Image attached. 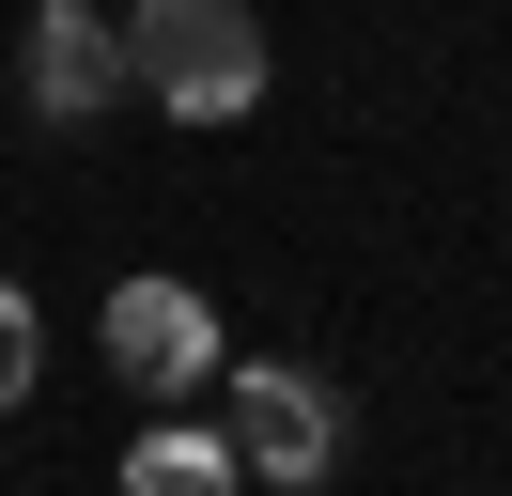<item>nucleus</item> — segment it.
Wrapping results in <instances>:
<instances>
[{"mask_svg":"<svg viewBox=\"0 0 512 496\" xmlns=\"http://www.w3.org/2000/svg\"><path fill=\"white\" fill-rule=\"evenodd\" d=\"M125 93H156L171 124H233L264 93V16L249 0H140L125 16Z\"/></svg>","mask_w":512,"mask_h":496,"instance_id":"f257e3e1","label":"nucleus"},{"mask_svg":"<svg viewBox=\"0 0 512 496\" xmlns=\"http://www.w3.org/2000/svg\"><path fill=\"white\" fill-rule=\"evenodd\" d=\"M218 434H233V465H249V481L311 496L326 465H342V388H326V372H295V357H249V372H218Z\"/></svg>","mask_w":512,"mask_h":496,"instance_id":"f03ea898","label":"nucleus"},{"mask_svg":"<svg viewBox=\"0 0 512 496\" xmlns=\"http://www.w3.org/2000/svg\"><path fill=\"white\" fill-rule=\"evenodd\" d=\"M109 372H125V388H218V310L187 295V279H125V295H109Z\"/></svg>","mask_w":512,"mask_h":496,"instance_id":"7ed1b4c3","label":"nucleus"},{"mask_svg":"<svg viewBox=\"0 0 512 496\" xmlns=\"http://www.w3.org/2000/svg\"><path fill=\"white\" fill-rule=\"evenodd\" d=\"M16 93H32L47 124H109L125 109V31H109L94 0H47L32 47H16Z\"/></svg>","mask_w":512,"mask_h":496,"instance_id":"20e7f679","label":"nucleus"},{"mask_svg":"<svg viewBox=\"0 0 512 496\" xmlns=\"http://www.w3.org/2000/svg\"><path fill=\"white\" fill-rule=\"evenodd\" d=\"M233 481H249V465H233L218 419H156V434L125 450V496H233Z\"/></svg>","mask_w":512,"mask_h":496,"instance_id":"39448f33","label":"nucleus"},{"mask_svg":"<svg viewBox=\"0 0 512 496\" xmlns=\"http://www.w3.org/2000/svg\"><path fill=\"white\" fill-rule=\"evenodd\" d=\"M32 388H47V310L0 279V403H32Z\"/></svg>","mask_w":512,"mask_h":496,"instance_id":"423d86ee","label":"nucleus"}]
</instances>
